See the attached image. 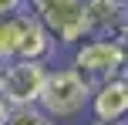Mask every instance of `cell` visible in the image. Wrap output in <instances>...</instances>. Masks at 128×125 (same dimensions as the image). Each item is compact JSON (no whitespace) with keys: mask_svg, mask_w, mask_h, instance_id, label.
Here are the masks:
<instances>
[{"mask_svg":"<svg viewBox=\"0 0 128 125\" xmlns=\"http://www.w3.org/2000/svg\"><path fill=\"white\" fill-rule=\"evenodd\" d=\"M44 4H47V0H27V7H30V10H40Z\"/></svg>","mask_w":128,"mask_h":125,"instance_id":"cell-12","label":"cell"},{"mask_svg":"<svg viewBox=\"0 0 128 125\" xmlns=\"http://www.w3.org/2000/svg\"><path fill=\"white\" fill-rule=\"evenodd\" d=\"M125 78H128V74H125Z\"/></svg>","mask_w":128,"mask_h":125,"instance_id":"cell-15","label":"cell"},{"mask_svg":"<svg viewBox=\"0 0 128 125\" xmlns=\"http://www.w3.org/2000/svg\"><path fill=\"white\" fill-rule=\"evenodd\" d=\"M47 78V61L7 58L0 61V98L7 105H37L40 88Z\"/></svg>","mask_w":128,"mask_h":125,"instance_id":"cell-2","label":"cell"},{"mask_svg":"<svg viewBox=\"0 0 128 125\" xmlns=\"http://www.w3.org/2000/svg\"><path fill=\"white\" fill-rule=\"evenodd\" d=\"M7 112H10V105H7V101H4V98H0V125H4V122H7Z\"/></svg>","mask_w":128,"mask_h":125,"instance_id":"cell-11","label":"cell"},{"mask_svg":"<svg viewBox=\"0 0 128 125\" xmlns=\"http://www.w3.org/2000/svg\"><path fill=\"white\" fill-rule=\"evenodd\" d=\"M40 17V24L54 34V41L64 47L81 44L84 37H91L88 20H84V0H47L40 10H34Z\"/></svg>","mask_w":128,"mask_h":125,"instance_id":"cell-3","label":"cell"},{"mask_svg":"<svg viewBox=\"0 0 128 125\" xmlns=\"http://www.w3.org/2000/svg\"><path fill=\"white\" fill-rule=\"evenodd\" d=\"M4 125H54V118L40 105H14Z\"/></svg>","mask_w":128,"mask_h":125,"instance_id":"cell-9","label":"cell"},{"mask_svg":"<svg viewBox=\"0 0 128 125\" xmlns=\"http://www.w3.org/2000/svg\"><path fill=\"white\" fill-rule=\"evenodd\" d=\"M54 34L40 24L37 14H24L20 24V41H17V54L14 58H27V61H47L54 54Z\"/></svg>","mask_w":128,"mask_h":125,"instance_id":"cell-7","label":"cell"},{"mask_svg":"<svg viewBox=\"0 0 128 125\" xmlns=\"http://www.w3.org/2000/svg\"><path fill=\"white\" fill-rule=\"evenodd\" d=\"M20 24H24V10L0 17V61L17 54V41H20Z\"/></svg>","mask_w":128,"mask_h":125,"instance_id":"cell-8","label":"cell"},{"mask_svg":"<svg viewBox=\"0 0 128 125\" xmlns=\"http://www.w3.org/2000/svg\"><path fill=\"white\" fill-rule=\"evenodd\" d=\"M88 108L98 122H125L128 118V78L125 74H111V78L98 81L91 88Z\"/></svg>","mask_w":128,"mask_h":125,"instance_id":"cell-5","label":"cell"},{"mask_svg":"<svg viewBox=\"0 0 128 125\" xmlns=\"http://www.w3.org/2000/svg\"><path fill=\"white\" fill-rule=\"evenodd\" d=\"M122 4H125V10H128V0H122Z\"/></svg>","mask_w":128,"mask_h":125,"instance_id":"cell-14","label":"cell"},{"mask_svg":"<svg viewBox=\"0 0 128 125\" xmlns=\"http://www.w3.org/2000/svg\"><path fill=\"white\" fill-rule=\"evenodd\" d=\"M27 7V0H0V17H10V14H20Z\"/></svg>","mask_w":128,"mask_h":125,"instance_id":"cell-10","label":"cell"},{"mask_svg":"<svg viewBox=\"0 0 128 125\" xmlns=\"http://www.w3.org/2000/svg\"><path fill=\"white\" fill-rule=\"evenodd\" d=\"M91 125H122V122H98V118H94V122H91Z\"/></svg>","mask_w":128,"mask_h":125,"instance_id":"cell-13","label":"cell"},{"mask_svg":"<svg viewBox=\"0 0 128 125\" xmlns=\"http://www.w3.org/2000/svg\"><path fill=\"white\" fill-rule=\"evenodd\" d=\"M71 64L91 85H98L111 74H122V47L111 37H84L81 44H74V61Z\"/></svg>","mask_w":128,"mask_h":125,"instance_id":"cell-4","label":"cell"},{"mask_svg":"<svg viewBox=\"0 0 128 125\" xmlns=\"http://www.w3.org/2000/svg\"><path fill=\"white\" fill-rule=\"evenodd\" d=\"M84 20L91 37H128V10L122 0H84Z\"/></svg>","mask_w":128,"mask_h":125,"instance_id":"cell-6","label":"cell"},{"mask_svg":"<svg viewBox=\"0 0 128 125\" xmlns=\"http://www.w3.org/2000/svg\"><path fill=\"white\" fill-rule=\"evenodd\" d=\"M91 81L78 71L74 64L68 68H47V78H44V88H40V98L37 105L51 115L54 122H64V118H78V115L88 108L91 101Z\"/></svg>","mask_w":128,"mask_h":125,"instance_id":"cell-1","label":"cell"}]
</instances>
